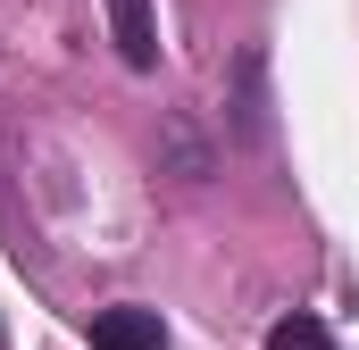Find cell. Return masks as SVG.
I'll return each mask as SVG.
<instances>
[{"instance_id": "277c9868", "label": "cell", "mask_w": 359, "mask_h": 350, "mask_svg": "<svg viewBox=\"0 0 359 350\" xmlns=\"http://www.w3.org/2000/svg\"><path fill=\"white\" fill-rule=\"evenodd\" d=\"M268 350H343V342H334L318 317H301V309H292V317H276V326H268Z\"/></svg>"}, {"instance_id": "6da1fadb", "label": "cell", "mask_w": 359, "mask_h": 350, "mask_svg": "<svg viewBox=\"0 0 359 350\" xmlns=\"http://www.w3.org/2000/svg\"><path fill=\"white\" fill-rule=\"evenodd\" d=\"M226 134L243 142V150H268L276 142V108H268V50L251 42L243 59H234V92H226Z\"/></svg>"}, {"instance_id": "3957f363", "label": "cell", "mask_w": 359, "mask_h": 350, "mask_svg": "<svg viewBox=\"0 0 359 350\" xmlns=\"http://www.w3.org/2000/svg\"><path fill=\"white\" fill-rule=\"evenodd\" d=\"M109 42H117V59L134 76H151L159 67V17H151V0H109Z\"/></svg>"}, {"instance_id": "7a4b0ae2", "label": "cell", "mask_w": 359, "mask_h": 350, "mask_svg": "<svg viewBox=\"0 0 359 350\" xmlns=\"http://www.w3.org/2000/svg\"><path fill=\"white\" fill-rule=\"evenodd\" d=\"M92 350H168V326H159V309H142V300H117V309H92Z\"/></svg>"}, {"instance_id": "5b68a950", "label": "cell", "mask_w": 359, "mask_h": 350, "mask_svg": "<svg viewBox=\"0 0 359 350\" xmlns=\"http://www.w3.org/2000/svg\"><path fill=\"white\" fill-rule=\"evenodd\" d=\"M0 350H8V342H0Z\"/></svg>"}]
</instances>
